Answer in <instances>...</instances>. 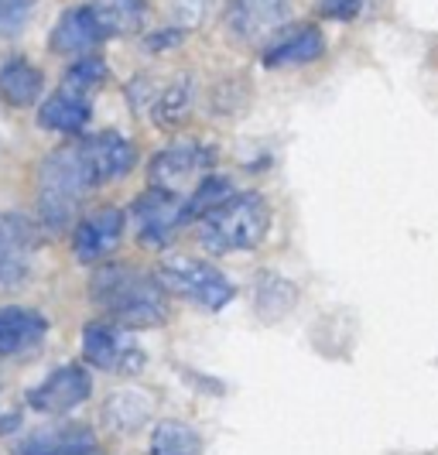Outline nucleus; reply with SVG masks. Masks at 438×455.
Returning a JSON list of instances; mask_svg holds the SVG:
<instances>
[{
    "label": "nucleus",
    "instance_id": "9",
    "mask_svg": "<svg viewBox=\"0 0 438 455\" xmlns=\"http://www.w3.org/2000/svg\"><path fill=\"white\" fill-rule=\"evenodd\" d=\"M120 236H123V212L100 209V212H92L79 223L72 247H76V257L83 264H96V260H103L116 251Z\"/></svg>",
    "mask_w": 438,
    "mask_h": 455
},
{
    "label": "nucleus",
    "instance_id": "6",
    "mask_svg": "<svg viewBox=\"0 0 438 455\" xmlns=\"http://www.w3.org/2000/svg\"><path fill=\"white\" fill-rule=\"evenodd\" d=\"M134 220H138L140 243L158 251V247H164L175 236V229L188 220V203H182L168 188H151V192H144L134 203Z\"/></svg>",
    "mask_w": 438,
    "mask_h": 455
},
{
    "label": "nucleus",
    "instance_id": "17",
    "mask_svg": "<svg viewBox=\"0 0 438 455\" xmlns=\"http://www.w3.org/2000/svg\"><path fill=\"white\" fill-rule=\"evenodd\" d=\"M48 322L31 308H0V356L24 353L45 336Z\"/></svg>",
    "mask_w": 438,
    "mask_h": 455
},
{
    "label": "nucleus",
    "instance_id": "11",
    "mask_svg": "<svg viewBox=\"0 0 438 455\" xmlns=\"http://www.w3.org/2000/svg\"><path fill=\"white\" fill-rule=\"evenodd\" d=\"M103 38H107V31H103L100 18L92 14V7H72V11H66V14L59 18V24H55V31H52V48L62 52V55H76V52L96 48Z\"/></svg>",
    "mask_w": 438,
    "mask_h": 455
},
{
    "label": "nucleus",
    "instance_id": "24",
    "mask_svg": "<svg viewBox=\"0 0 438 455\" xmlns=\"http://www.w3.org/2000/svg\"><path fill=\"white\" fill-rule=\"evenodd\" d=\"M103 79H107V66L96 62V59H83V62H76V66L69 68L66 90H76V92H83V96H90L96 86H103Z\"/></svg>",
    "mask_w": 438,
    "mask_h": 455
},
{
    "label": "nucleus",
    "instance_id": "16",
    "mask_svg": "<svg viewBox=\"0 0 438 455\" xmlns=\"http://www.w3.org/2000/svg\"><path fill=\"white\" fill-rule=\"evenodd\" d=\"M90 96L62 86V92L48 96L45 103H42L38 124L48 127V131H59V134H76V131H83L90 124Z\"/></svg>",
    "mask_w": 438,
    "mask_h": 455
},
{
    "label": "nucleus",
    "instance_id": "10",
    "mask_svg": "<svg viewBox=\"0 0 438 455\" xmlns=\"http://www.w3.org/2000/svg\"><path fill=\"white\" fill-rule=\"evenodd\" d=\"M212 155L195 148V144H182V148H168L155 158V188H168L179 196V188H185L188 182H203L209 172Z\"/></svg>",
    "mask_w": 438,
    "mask_h": 455
},
{
    "label": "nucleus",
    "instance_id": "20",
    "mask_svg": "<svg viewBox=\"0 0 438 455\" xmlns=\"http://www.w3.org/2000/svg\"><path fill=\"white\" fill-rule=\"evenodd\" d=\"M151 455H203V438L185 421H162L151 435Z\"/></svg>",
    "mask_w": 438,
    "mask_h": 455
},
{
    "label": "nucleus",
    "instance_id": "2",
    "mask_svg": "<svg viewBox=\"0 0 438 455\" xmlns=\"http://www.w3.org/2000/svg\"><path fill=\"white\" fill-rule=\"evenodd\" d=\"M96 182L86 148H62L48 155L38 168V212L48 229H66L83 196Z\"/></svg>",
    "mask_w": 438,
    "mask_h": 455
},
{
    "label": "nucleus",
    "instance_id": "21",
    "mask_svg": "<svg viewBox=\"0 0 438 455\" xmlns=\"http://www.w3.org/2000/svg\"><path fill=\"white\" fill-rule=\"evenodd\" d=\"M92 14L100 18L107 35H131L144 21V4L140 0H96Z\"/></svg>",
    "mask_w": 438,
    "mask_h": 455
},
{
    "label": "nucleus",
    "instance_id": "27",
    "mask_svg": "<svg viewBox=\"0 0 438 455\" xmlns=\"http://www.w3.org/2000/svg\"><path fill=\"white\" fill-rule=\"evenodd\" d=\"M212 11V0H175V18L185 24V28H195L203 24Z\"/></svg>",
    "mask_w": 438,
    "mask_h": 455
},
{
    "label": "nucleus",
    "instance_id": "13",
    "mask_svg": "<svg viewBox=\"0 0 438 455\" xmlns=\"http://www.w3.org/2000/svg\"><path fill=\"white\" fill-rule=\"evenodd\" d=\"M83 148H86V158H90V164H92L96 182H100V179H120V175H127V172L134 168V161H138L134 144H131L127 137L114 134V131L92 137Z\"/></svg>",
    "mask_w": 438,
    "mask_h": 455
},
{
    "label": "nucleus",
    "instance_id": "14",
    "mask_svg": "<svg viewBox=\"0 0 438 455\" xmlns=\"http://www.w3.org/2000/svg\"><path fill=\"white\" fill-rule=\"evenodd\" d=\"M96 449V438L90 428L79 425H62L52 432H38L31 438H24L14 449V455H86Z\"/></svg>",
    "mask_w": 438,
    "mask_h": 455
},
{
    "label": "nucleus",
    "instance_id": "18",
    "mask_svg": "<svg viewBox=\"0 0 438 455\" xmlns=\"http://www.w3.org/2000/svg\"><path fill=\"white\" fill-rule=\"evenodd\" d=\"M0 96L14 107H31L42 96V72L24 59H11L0 68Z\"/></svg>",
    "mask_w": 438,
    "mask_h": 455
},
{
    "label": "nucleus",
    "instance_id": "26",
    "mask_svg": "<svg viewBox=\"0 0 438 455\" xmlns=\"http://www.w3.org/2000/svg\"><path fill=\"white\" fill-rule=\"evenodd\" d=\"M188 103H192V83L182 79V83H175V86L162 96V103H158V116H162V120H179V116L188 110Z\"/></svg>",
    "mask_w": 438,
    "mask_h": 455
},
{
    "label": "nucleus",
    "instance_id": "1",
    "mask_svg": "<svg viewBox=\"0 0 438 455\" xmlns=\"http://www.w3.org/2000/svg\"><path fill=\"white\" fill-rule=\"evenodd\" d=\"M92 301H100L120 325L147 329L168 319V298L162 281L131 267H100L92 277Z\"/></svg>",
    "mask_w": 438,
    "mask_h": 455
},
{
    "label": "nucleus",
    "instance_id": "5",
    "mask_svg": "<svg viewBox=\"0 0 438 455\" xmlns=\"http://www.w3.org/2000/svg\"><path fill=\"white\" fill-rule=\"evenodd\" d=\"M38 243L35 223L21 212H4L0 216V291L21 288L31 271V253Z\"/></svg>",
    "mask_w": 438,
    "mask_h": 455
},
{
    "label": "nucleus",
    "instance_id": "15",
    "mask_svg": "<svg viewBox=\"0 0 438 455\" xmlns=\"http://www.w3.org/2000/svg\"><path fill=\"white\" fill-rule=\"evenodd\" d=\"M319 55H323V35H319V28L299 24V28L284 31L275 45H267L264 62L271 68H284V66H305V62H312Z\"/></svg>",
    "mask_w": 438,
    "mask_h": 455
},
{
    "label": "nucleus",
    "instance_id": "12",
    "mask_svg": "<svg viewBox=\"0 0 438 455\" xmlns=\"http://www.w3.org/2000/svg\"><path fill=\"white\" fill-rule=\"evenodd\" d=\"M288 18V0H230V24L243 38H267Z\"/></svg>",
    "mask_w": 438,
    "mask_h": 455
},
{
    "label": "nucleus",
    "instance_id": "4",
    "mask_svg": "<svg viewBox=\"0 0 438 455\" xmlns=\"http://www.w3.org/2000/svg\"><path fill=\"white\" fill-rule=\"evenodd\" d=\"M158 281L164 284V291L188 298L206 312H219L233 298L230 281L212 264H203V260H168L158 271Z\"/></svg>",
    "mask_w": 438,
    "mask_h": 455
},
{
    "label": "nucleus",
    "instance_id": "3",
    "mask_svg": "<svg viewBox=\"0 0 438 455\" xmlns=\"http://www.w3.org/2000/svg\"><path fill=\"white\" fill-rule=\"evenodd\" d=\"M267 233V205L260 196H233L203 216L199 240L209 251H247Z\"/></svg>",
    "mask_w": 438,
    "mask_h": 455
},
{
    "label": "nucleus",
    "instance_id": "22",
    "mask_svg": "<svg viewBox=\"0 0 438 455\" xmlns=\"http://www.w3.org/2000/svg\"><path fill=\"white\" fill-rule=\"evenodd\" d=\"M233 196L236 192H233V185L223 175H206L199 182V188L192 192V199H188V216H206V212H212L216 205H223Z\"/></svg>",
    "mask_w": 438,
    "mask_h": 455
},
{
    "label": "nucleus",
    "instance_id": "7",
    "mask_svg": "<svg viewBox=\"0 0 438 455\" xmlns=\"http://www.w3.org/2000/svg\"><path fill=\"white\" fill-rule=\"evenodd\" d=\"M83 356H86V363L107 370V373H138L144 366V353L110 325L83 329Z\"/></svg>",
    "mask_w": 438,
    "mask_h": 455
},
{
    "label": "nucleus",
    "instance_id": "23",
    "mask_svg": "<svg viewBox=\"0 0 438 455\" xmlns=\"http://www.w3.org/2000/svg\"><path fill=\"white\" fill-rule=\"evenodd\" d=\"M291 305H295V288H291V281L267 274V277L260 281V288H257V308H260L264 315H281V312H288Z\"/></svg>",
    "mask_w": 438,
    "mask_h": 455
},
{
    "label": "nucleus",
    "instance_id": "25",
    "mask_svg": "<svg viewBox=\"0 0 438 455\" xmlns=\"http://www.w3.org/2000/svg\"><path fill=\"white\" fill-rule=\"evenodd\" d=\"M35 11V0H0V35L21 31Z\"/></svg>",
    "mask_w": 438,
    "mask_h": 455
},
{
    "label": "nucleus",
    "instance_id": "8",
    "mask_svg": "<svg viewBox=\"0 0 438 455\" xmlns=\"http://www.w3.org/2000/svg\"><path fill=\"white\" fill-rule=\"evenodd\" d=\"M90 397V373L83 366H62L48 377L42 387L31 390V408H38L42 414H69L72 408H79Z\"/></svg>",
    "mask_w": 438,
    "mask_h": 455
},
{
    "label": "nucleus",
    "instance_id": "29",
    "mask_svg": "<svg viewBox=\"0 0 438 455\" xmlns=\"http://www.w3.org/2000/svg\"><path fill=\"white\" fill-rule=\"evenodd\" d=\"M86 455H96V449H92V452H86Z\"/></svg>",
    "mask_w": 438,
    "mask_h": 455
},
{
    "label": "nucleus",
    "instance_id": "19",
    "mask_svg": "<svg viewBox=\"0 0 438 455\" xmlns=\"http://www.w3.org/2000/svg\"><path fill=\"white\" fill-rule=\"evenodd\" d=\"M103 418L110 421V428L116 432H138L140 425L151 418V401L140 390H120L107 401Z\"/></svg>",
    "mask_w": 438,
    "mask_h": 455
},
{
    "label": "nucleus",
    "instance_id": "28",
    "mask_svg": "<svg viewBox=\"0 0 438 455\" xmlns=\"http://www.w3.org/2000/svg\"><path fill=\"white\" fill-rule=\"evenodd\" d=\"M363 0H323V14L329 18H353Z\"/></svg>",
    "mask_w": 438,
    "mask_h": 455
}]
</instances>
